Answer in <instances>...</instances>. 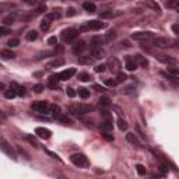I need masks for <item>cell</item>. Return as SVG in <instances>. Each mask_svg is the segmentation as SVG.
Segmentation results:
<instances>
[{
	"label": "cell",
	"instance_id": "1",
	"mask_svg": "<svg viewBox=\"0 0 179 179\" xmlns=\"http://www.w3.org/2000/svg\"><path fill=\"white\" fill-rule=\"evenodd\" d=\"M92 109L94 108L91 105H87V104H73V105L69 106V112L74 116H83V115L91 112Z\"/></svg>",
	"mask_w": 179,
	"mask_h": 179
},
{
	"label": "cell",
	"instance_id": "2",
	"mask_svg": "<svg viewBox=\"0 0 179 179\" xmlns=\"http://www.w3.org/2000/svg\"><path fill=\"white\" fill-rule=\"evenodd\" d=\"M31 108H32L35 112L41 114V115H48L49 112L52 111V106L49 105L48 102H45V101H38V102H34L32 105H31Z\"/></svg>",
	"mask_w": 179,
	"mask_h": 179
},
{
	"label": "cell",
	"instance_id": "3",
	"mask_svg": "<svg viewBox=\"0 0 179 179\" xmlns=\"http://www.w3.org/2000/svg\"><path fill=\"white\" fill-rule=\"evenodd\" d=\"M80 35V30H76V28H67L62 32V38L65 42H71L76 41Z\"/></svg>",
	"mask_w": 179,
	"mask_h": 179
},
{
	"label": "cell",
	"instance_id": "4",
	"mask_svg": "<svg viewBox=\"0 0 179 179\" xmlns=\"http://www.w3.org/2000/svg\"><path fill=\"white\" fill-rule=\"evenodd\" d=\"M175 45V41L171 38H165V36H157L154 38V46L157 48H172Z\"/></svg>",
	"mask_w": 179,
	"mask_h": 179
},
{
	"label": "cell",
	"instance_id": "5",
	"mask_svg": "<svg viewBox=\"0 0 179 179\" xmlns=\"http://www.w3.org/2000/svg\"><path fill=\"white\" fill-rule=\"evenodd\" d=\"M70 161L74 164L76 167H87L88 165V160L87 157H85L84 154H80V152H77V154H73L70 157Z\"/></svg>",
	"mask_w": 179,
	"mask_h": 179
},
{
	"label": "cell",
	"instance_id": "6",
	"mask_svg": "<svg viewBox=\"0 0 179 179\" xmlns=\"http://www.w3.org/2000/svg\"><path fill=\"white\" fill-rule=\"evenodd\" d=\"M105 27V24L101 21H98V20H91V21L87 22V25H83L81 28H80V31H90V30H101V28Z\"/></svg>",
	"mask_w": 179,
	"mask_h": 179
},
{
	"label": "cell",
	"instance_id": "7",
	"mask_svg": "<svg viewBox=\"0 0 179 179\" xmlns=\"http://www.w3.org/2000/svg\"><path fill=\"white\" fill-rule=\"evenodd\" d=\"M152 36H154V34L148 32V31H137V32H134L133 35H132V38H133L134 41H148Z\"/></svg>",
	"mask_w": 179,
	"mask_h": 179
},
{
	"label": "cell",
	"instance_id": "8",
	"mask_svg": "<svg viewBox=\"0 0 179 179\" xmlns=\"http://www.w3.org/2000/svg\"><path fill=\"white\" fill-rule=\"evenodd\" d=\"M0 147H2V150H3V151H4L6 154H7L10 158H13V160H17V155H16V152L13 151V148H11V146H8V143L4 140V138H2V146H0Z\"/></svg>",
	"mask_w": 179,
	"mask_h": 179
},
{
	"label": "cell",
	"instance_id": "9",
	"mask_svg": "<svg viewBox=\"0 0 179 179\" xmlns=\"http://www.w3.org/2000/svg\"><path fill=\"white\" fill-rule=\"evenodd\" d=\"M35 134L38 136L39 138H44V140H48L49 137L52 136V132L46 128H36L35 129Z\"/></svg>",
	"mask_w": 179,
	"mask_h": 179
},
{
	"label": "cell",
	"instance_id": "10",
	"mask_svg": "<svg viewBox=\"0 0 179 179\" xmlns=\"http://www.w3.org/2000/svg\"><path fill=\"white\" fill-rule=\"evenodd\" d=\"M17 88H18V84H16V83H11L10 88L4 92V97L7 98V99H13V98L17 95Z\"/></svg>",
	"mask_w": 179,
	"mask_h": 179
},
{
	"label": "cell",
	"instance_id": "11",
	"mask_svg": "<svg viewBox=\"0 0 179 179\" xmlns=\"http://www.w3.org/2000/svg\"><path fill=\"white\" fill-rule=\"evenodd\" d=\"M85 42L84 41H77V42H74L73 44V53H76V55H81L83 52L85 51Z\"/></svg>",
	"mask_w": 179,
	"mask_h": 179
},
{
	"label": "cell",
	"instance_id": "12",
	"mask_svg": "<svg viewBox=\"0 0 179 179\" xmlns=\"http://www.w3.org/2000/svg\"><path fill=\"white\" fill-rule=\"evenodd\" d=\"M76 74V69H67V70H63L59 73V79L60 80H69Z\"/></svg>",
	"mask_w": 179,
	"mask_h": 179
},
{
	"label": "cell",
	"instance_id": "13",
	"mask_svg": "<svg viewBox=\"0 0 179 179\" xmlns=\"http://www.w3.org/2000/svg\"><path fill=\"white\" fill-rule=\"evenodd\" d=\"M91 55H92L94 59H104V57L106 56L105 51L101 49V46H99V48H91Z\"/></svg>",
	"mask_w": 179,
	"mask_h": 179
},
{
	"label": "cell",
	"instance_id": "14",
	"mask_svg": "<svg viewBox=\"0 0 179 179\" xmlns=\"http://www.w3.org/2000/svg\"><path fill=\"white\" fill-rule=\"evenodd\" d=\"M108 66H109V69H111V71H119V69H120V63H119V60L118 59H115V57H111L109 59V62H108ZM106 66V67H108Z\"/></svg>",
	"mask_w": 179,
	"mask_h": 179
},
{
	"label": "cell",
	"instance_id": "15",
	"mask_svg": "<svg viewBox=\"0 0 179 179\" xmlns=\"http://www.w3.org/2000/svg\"><path fill=\"white\" fill-rule=\"evenodd\" d=\"M158 60L165 65H177V59L171 56H167V55H158Z\"/></svg>",
	"mask_w": 179,
	"mask_h": 179
},
{
	"label": "cell",
	"instance_id": "16",
	"mask_svg": "<svg viewBox=\"0 0 179 179\" xmlns=\"http://www.w3.org/2000/svg\"><path fill=\"white\" fill-rule=\"evenodd\" d=\"M63 65H65V59H63V57H56V59H53L52 62H49L46 67L53 69V67H60V66H63Z\"/></svg>",
	"mask_w": 179,
	"mask_h": 179
},
{
	"label": "cell",
	"instance_id": "17",
	"mask_svg": "<svg viewBox=\"0 0 179 179\" xmlns=\"http://www.w3.org/2000/svg\"><path fill=\"white\" fill-rule=\"evenodd\" d=\"M59 74H53V76H51L49 77V80H48V87L49 88H52V90H56L57 87V81H59Z\"/></svg>",
	"mask_w": 179,
	"mask_h": 179
},
{
	"label": "cell",
	"instance_id": "18",
	"mask_svg": "<svg viewBox=\"0 0 179 179\" xmlns=\"http://www.w3.org/2000/svg\"><path fill=\"white\" fill-rule=\"evenodd\" d=\"M0 56H2V59L8 60V59H14V57H16V53L8 51V49H2V51H0Z\"/></svg>",
	"mask_w": 179,
	"mask_h": 179
},
{
	"label": "cell",
	"instance_id": "19",
	"mask_svg": "<svg viewBox=\"0 0 179 179\" xmlns=\"http://www.w3.org/2000/svg\"><path fill=\"white\" fill-rule=\"evenodd\" d=\"M115 38H116V31H115V30H109L108 32H106L105 35H104V39H105V42H106V44H109V42H112Z\"/></svg>",
	"mask_w": 179,
	"mask_h": 179
},
{
	"label": "cell",
	"instance_id": "20",
	"mask_svg": "<svg viewBox=\"0 0 179 179\" xmlns=\"http://www.w3.org/2000/svg\"><path fill=\"white\" fill-rule=\"evenodd\" d=\"M126 140H128L130 144H133V146H140V141H138L137 136H136L134 133H128L126 134Z\"/></svg>",
	"mask_w": 179,
	"mask_h": 179
},
{
	"label": "cell",
	"instance_id": "21",
	"mask_svg": "<svg viewBox=\"0 0 179 179\" xmlns=\"http://www.w3.org/2000/svg\"><path fill=\"white\" fill-rule=\"evenodd\" d=\"M112 128H114L112 120H104V122L101 123V130L102 132H112Z\"/></svg>",
	"mask_w": 179,
	"mask_h": 179
},
{
	"label": "cell",
	"instance_id": "22",
	"mask_svg": "<svg viewBox=\"0 0 179 179\" xmlns=\"http://www.w3.org/2000/svg\"><path fill=\"white\" fill-rule=\"evenodd\" d=\"M144 6H146V7L152 8V10H155V11H161L160 6H158L157 3L154 2V0H146V2H144Z\"/></svg>",
	"mask_w": 179,
	"mask_h": 179
},
{
	"label": "cell",
	"instance_id": "23",
	"mask_svg": "<svg viewBox=\"0 0 179 179\" xmlns=\"http://www.w3.org/2000/svg\"><path fill=\"white\" fill-rule=\"evenodd\" d=\"M83 7H84V10H87L88 13H94V11L97 10V6L92 2H84L83 3Z\"/></svg>",
	"mask_w": 179,
	"mask_h": 179
},
{
	"label": "cell",
	"instance_id": "24",
	"mask_svg": "<svg viewBox=\"0 0 179 179\" xmlns=\"http://www.w3.org/2000/svg\"><path fill=\"white\" fill-rule=\"evenodd\" d=\"M137 66H138V63L136 62L134 59H133V60H130V59H129L128 62H126V69H128V70H130V71L136 70V69H137Z\"/></svg>",
	"mask_w": 179,
	"mask_h": 179
},
{
	"label": "cell",
	"instance_id": "25",
	"mask_svg": "<svg viewBox=\"0 0 179 179\" xmlns=\"http://www.w3.org/2000/svg\"><path fill=\"white\" fill-rule=\"evenodd\" d=\"M134 60L138 63V65L141 66V67H146V66L148 65V62H147V59H144V57L141 56V55H136V56H134Z\"/></svg>",
	"mask_w": 179,
	"mask_h": 179
},
{
	"label": "cell",
	"instance_id": "26",
	"mask_svg": "<svg viewBox=\"0 0 179 179\" xmlns=\"http://www.w3.org/2000/svg\"><path fill=\"white\" fill-rule=\"evenodd\" d=\"M51 21H52V20H49L48 17L45 16L44 21L41 22V30H42V31H48V30H49V27H51Z\"/></svg>",
	"mask_w": 179,
	"mask_h": 179
},
{
	"label": "cell",
	"instance_id": "27",
	"mask_svg": "<svg viewBox=\"0 0 179 179\" xmlns=\"http://www.w3.org/2000/svg\"><path fill=\"white\" fill-rule=\"evenodd\" d=\"M25 38H27V41H31V42L36 41V39H38V32H36V31H30Z\"/></svg>",
	"mask_w": 179,
	"mask_h": 179
},
{
	"label": "cell",
	"instance_id": "28",
	"mask_svg": "<svg viewBox=\"0 0 179 179\" xmlns=\"http://www.w3.org/2000/svg\"><path fill=\"white\" fill-rule=\"evenodd\" d=\"M79 95L83 99H87V98H90V91L87 88H79Z\"/></svg>",
	"mask_w": 179,
	"mask_h": 179
},
{
	"label": "cell",
	"instance_id": "29",
	"mask_svg": "<svg viewBox=\"0 0 179 179\" xmlns=\"http://www.w3.org/2000/svg\"><path fill=\"white\" fill-rule=\"evenodd\" d=\"M167 7L168 8H179V0H168V2H167Z\"/></svg>",
	"mask_w": 179,
	"mask_h": 179
},
{
	"label": "cell",
	"instance_id": "30",
	"mask_svg": "<svg viewBox=\"0 0 179 179\" xmlns=\"http://www.w3.org/2000/svg\"><path fill=\"white\" fill-rule=\"evenodd\" d=\"M99 106H102V109H106L111 106V102H109L108 98H101L99 99Z\"/></svg>",
	"mask_w": 179,
	"mask_h": 179
},
{
	"label": "cell",
	"instance_id": "31",
	"mask_svg": "<svg viewBox=\"0 0 179 179\" xmlns=\"http://www.w3.org/2000/svg\"><path fill=\"white\" fill-rule=\"evenodd\" d=\"M118 126H119L120 130H128V123H126V120H123L122 118L118 119Z\"/></svg>",
	"mask_w": 179,
	"mask_h": 179
},
{
	"label": "cell",
	"instance_id": "32",
	"mask_svg": "<svg viewBox=\"0 0 179 179\" xmlns=\"http://www.w3.org/2000/svg\"><path fill=\"white\" fill-rule=\"evenodd\" d=\"M91 79H92V77L90 76L88 73H84V71L79 74V80H80V81H90Z\"/></svg>",
	"mask_w": 179,
	"mask_h": 179
},
{
	"label": "cell",
	"instance_id": "33",
	"mask_svg": "<svg viewBox=\"0 0 179 179\" xmlns=\"http://www.w3.org/2000/svg\"><path fill=\"white\" fill-rule=\"evenodd\" d=\"M134 90H136V87L133 84H132V85H126V87H123L122 92H123V94H133Z\"/></svg>",
	"mask_w": 179,
	"mask_h": 179
},
{
	"label": "cell",
	"instance_id": "34",
	"mask_svg": "<svg viewBox=\"0 0 179 179\" xmlns=\"http://www.w3.org/2000/svg\"><path fill=\"white\" fill-rule=\"evenodd\" d=\"M101 18H112V17H115V13L114 11H104V13L99 14Z\"/></svg>",
	"mask_w": 179,
	"mask_h": 179
},
{
	"label": "cell",
	"instance_id": "35",
	"mask_svg": "<svg viewBox=\"0 0 179 179\" xmlns=\"http://www.w3.org/2000/svg\"><path fill=\"white\" fill-rule=\"evenodd\" d=\"M168 74H171V76H174V77H177V79H179V69L168 67Z\"/></svg>",
	"mask_w": 179,
	"mask_h": 179
},
{
	"label": "cell",
	"instance_id": "36",
	"mask_svg": "<svg viewBox=\"0 0 179 179\" xmlns=\"http://www.w3.org/2000/svg\"><path fill=\"white\" fill-rule=\"evenodd\" d=\"M14 22V18L11 16H7L3 18V25H11Z\"/></svg>",
	"mask_w": 179,
	"mask_h": 179
},
{
	"label": "cell",
	"instance_id": "37",
	"mask_svg": "<svg viewBox=\"0 0 179 179\" xmlns=\"http://www.w3.org/2000/svg\"><path fill=\"white\" fill-rule=\"evenodd\" d=\"M46 17H48L49 20H57L60 17V13H57L56 10L53 11V13H49V14H46Z\"/></svg>",
	"mask_w": 179,
	"mask_h": 179
},
{
	"label": "cell",
	"instance_id": "38",
	"mask_svg": "<svg viewBox=\"0 0 179 179\" xmlns=\"http://www.w3.org/2000/svg\"><path fill=\"white\" fill-rule=\"evenodd\" d=\"M126 79H128V76H126L125 73H118V76H116V81L118 83H123V81H126Z\"/></svg>",
	"mask_w": 179,
	"mask_h": 179
},
{
	"label": "cell",
	"instance_id": "39",
	"mask_svg": "<svg viewBox=\"0 0 179 179\" xmlns=\"http://www.w3.org/2000/svg\"><path fill=\"white\" fill-rule=\"evenodd\" d=\"M79 62H80V63H84V65H94V57H87V59L81 57Z\"/></svg>",
	"mask_w": 179,
	"mask_h": 179
},
{
	"label": "cell",
	"instance_id": "40",
	"mask_svg": "<svg viewBox=\"0 0 179 179\" xmlns=\"http://www.w3.org/2000/svg\"><path fill=\"white\" fill-rule=\"evenodd\" d=\"M18 44H20V41L17 38H11L10 41L7 42V45L10 46V48H16V46H18Z\"/></svg>",
	"mask_w": 179,
	"mask_h": 179
},
{
	"label": "cell",
	"instance_id": "41",
	"mask_svg": "<svg viewBox=\"0 0 179 179\" xmlns=\"http://www.w3.org/2000/svg\"><path fill=\"white\" fill-rule=\"evenodd\" d=\"M0 34H2V35H8V34H11V30L7 28L6 25H2V27H0Z\"/></svg>",
	"mask_w": 179,
	"mask_h": 179
},
{
	"label": "cell",
	"instance_id": "42",
	"mask_svg": "<svg viewBox=\"0 0 179 179\" xmlns=\"http://www.w3.org/2000/svg\"><path fill=\"white\" fill-rule=\"evenodd\" d=\"M136 169H137L138 175H146V168H144L141 164H137V165H136Z\"/></svg>",
	"mask_w": 179,
	"mask_h": 179
},
{
	"label": "cell",
	"instance_id": "43",
	"mask_svg": "<svg viewBox=\"0 0 179 179\" xmlns=\"http://www.w3.org/2000/svg\"><path fill=\"white\" fill-rule=\"evenodd\" d=\"M105 69H106L105 65H97L94 67V70L97 71V73H104V71H105Z\"/></svg>",
	"mask_w": 179,
	"mask_h": 179
},
{
	"label": "cell",
	"instance_id": "44",
	"mask_svg": "<svg viewBox=\"0 0 179 179\" xmlns=\"http://www.w3.org/2000/svg\"><path fill=\"white\" fill-rule=\"evenodd\" d=\"M45 90V85H42V84H36V85H34V91L36 92V94H41L42 91Z\"/></svg>",
	"mask_w": 179,
	"mask_h": 179
},
{
	"label": "cell",
	"instance_id": "45",
	"mask_svg": "<svg viewBox=\"0 0 179 179\" xmlns=\"http://www.w3.org/2000/svg\"><path fill=\"white\" fill-rule=\"evenodd\" d=\"M27 140H28V141H30V143H31V144H34V146H35V147H39L38 141H36V140H35V138H34V137H32V136L27 134Z\"/></svg>",
	"mask_w": 179,
	"mask_h": 179
},
{
	"label": "cell",
	"instance_id": "46",
	"mask_svg": "<svg viewBox=\"0 0 179 179\" xmlns=\"http://www.w3.org/2000/svg\"><path fill=\"white\" fill-rule=\"evenodd\" d=\"M105 83H106V85H108V87H115L116 84H119V83H118L116 80H114V79H112V80H111V79H108Z\"/></svg>",
	"mask_w": 179,
	"mask_h": 179
},
{
	"label": "cell",
	"instance_id": "47",
	"mask_svg": "<svg viewBox=\"0 0 179 179\" xmlns=\"http://www.w3.org/2000/svg\"><path fill=\"white\" fill-rule=\"evenodd\" d=\"M66 14H67V17H73V16H76V14H77V11H76V8L70 7V8H67Z\"/></svg>",
	"mask_w": 179,
	"mask_h": 179
},
{
	"label": "cell",
	"instance_id": "48",
	"mask_svg": "<svg viewBox=\"0 0 179 179\" xmlns=\"http://www.w3.org/2000/svg\"><path fill=\"white\" fill-rule=\"evenodd\" d=\"M17 95H20V97H24V95H25V88L21 87V85H18V88H17Z\"/></svg>",
	"mask_w": 179,
	"mask_h": 179
},
{
	"label": "cell",
	"instance_id": "49",
	"mask_svg": "<svg viewBox=\"0 0 179 179\" xmlns=\"http://www.w3.org/2000/svg\"><path fill=\"white\" fill-rule=\"evenodd\" d=\"M66 92H67V95L70 98H74V97H76V94H77V92L74 91V88H67V90H66Z\"/></svg>",
	"mask_w": 179,
	"mask_h": 179
},
{
	"label": "cell",
	"instance_id": "50",
	"mask_svg": "<svg viewBox=\"0 0 179 179\" xmlns=\"http://www.w3.org/2000/svg\"><path fill=\"white\" fill-rule=\"evenodd\" d=\"M104 138H105V140H108V141H114V136L112 134H109V132H104Z\"/></svg>",
	"mask_w": 179,
	"mask_h": 179
},
{
	"label": "cell",
	"instance_id": "51",
	"mask_svg": "<svg viewBox=\"0 0 179 179\" xmlns=\"http://www.w3.org/2000/svg\"><path fill=\"white\" fill-rule=\"evenodd\" d=\"M46 11V6L45 4H41L38 8H36V14H42V13H45Z\"/></svg>",
	"mask_w": 179,
	"mask_h": 179
},
{
	"label": "cell",
	"instance_id": "52",
	"mask_svg": "<svg viewBox=\"0 0 179 179\" xmlns=\"http://www.w3.org/2000/svg\"><path fill=\"white\" fill-rule=\"evenodd\" d=\"M48 44L52 45V46L56 45V44H57V38H56V36H51V38L48 39Z\"/></svg>",
	"mask_w": 179,
	"mask_h": 179
},
{
	"label": "cell",
	"instance_id": "53",
	"mask_svg": "<svg viewBox=\"0 0 179 179\" xmlns=\"http://www.w3.org/2000/svg\"><path fill=\"white\" fill-rule=\"evenodd\" d=\"M45 152H46V154H49V155H51V157H52V158H56V160H59V161H60L59 155H57V154H55V152L49 151V150H45Z\"/></svg>",
	"mask_w": 179,
	"mask_h": 179
},
{
	"label": "cell",
	"instance_id": "54",
	"mask_svg": "<svg viewBox=\"0 0 179 179\" xmlns=\"http://www.w3.org/2000/svg\"><path fill=\"white\" fill-rule=\"evenodd\" d=\"M22 2L27 3V4H31V6H32V4H36V3H38L39 0H22Z\"/></svg>",
	"mask_w": 179,
	"mask_h": 179
},
{
	"label": "cell",
	"instance_id": "55",
	"mask_svg": "<svg viewBox=\"0 0 179 179\" xmlns=\"http://www.w3.org/2000/svg\"><path fill=\"white\" fill-rule=\"evenodd\" d=\"M94 88L97 90V91H105V88H104L102 85H98V84H95V85H94Z\"/></svg>",
	"mask_w": 179,
	"mask_h": 179
},
{
	"label": "cell",
	"instance_id": "56",
	"mask_svg": "<svg viewBox=\"0 0 179 179\" xmlns=\"http://www.w3.org/2000/svg\"><path fill=\"white\" fill-rule=\"evenodd\" d=\"M172 31H174V32H177V34H179V25H172Z\"/></svg>",
	"mask_w": 179,
	"mask_h": 179
},
{
	"label": "cell",
	"instance_id": "57",
	"mask_svg": "<svg viewBox=\"0 0 179 179\" xmlns=\"http://www.w3.org/2000/svg\"><path fill=\"white\" fill-rule=\"evenodd\" d=\"M178 10H179V8H178Z\"/></svg>",
	"mask_w": 179,
	"mask_h": 179
}]
</instances>
